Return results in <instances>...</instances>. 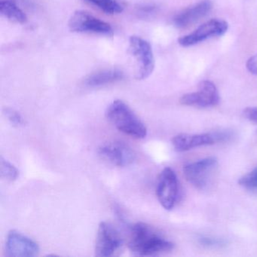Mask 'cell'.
<instances>
[{
	"label": "cell",
	"instance_id": "cell-1",
	"mask_svg": "<svg viewBox=\"0 0 257 257\" xmlns=\"http://www.w3.org/2000/svg\"><path fill=\"white\" fill-rule=\"evenodd\" d=\"M128 247L135 255L144 256L169 252L174 249V243L150 225L138 222L131 229Z\"/></svg>",
	"mask_w": 257,
	"mask_h": 257
},
{
	"label": "cell",
	"instance_id": "cell-2",
	"mask_svg": "<svg viewBox=\"0 0 257 257\" xmlns=\"http://www.w3.org/2000/svg\"><path fill=\"white\" fill-rule=\"evenodd\" d=\"M106 115L114 127L124 135L136 139H144L147 137L145 124L122 100H114L108 106Z\"/></svg>",
	"mask_w": 257,
	"mask_h": 257
},
{
	"label": "cell",
	"instance_id": "cell-3",
	"mask_svg": "<svg viewBox=\"0 0 257 257\" xmlns=\"http://www.w3.org/2000/svg\"><path fill=\"white\" fill-rule=\"evenodd\" d=\"M217 166L216 158L207 157L185 165L183 174L192 186L199 190H204L211 183Z\"/></svg>",
	"mask_w": 257,
	"mask_h": 257
},
{
	"label": "cell",
	"instance_id": "cell-4",
	"mask_svg": "<svg viewBox=\"0 0 257 257\" xmlns=\"http://www.w3.org/2000/svg\"><path fill=\"white\" fill-rule=\"evenodd\" d=\"M129 52L137 61L135 77L138 80L147 79L155 68V58L152 46L141 37L132 36L129 40Z\"/></svg>",
	"mask_w": 257,
	"mask_h": 257
},
{
	"label": "cell",
	"instance_id": "cell-5",
	"mask_svg": "<svg viewBox=\"0 0 257 257\" xmlns=\"http://www.w3.org/2000/svg\"><path fill=\"white\" fill-rule=\"evenodd\" d=\"M70 31L78 34H96V35L113 37V29L109 24L94 17L88 12L76 11L68 22Z\"/></svg>",
	"mask_w": 257,
	"mask_h": 257
},
{
	"label": "cell",
	"instance_id": "cell-6",
	"mask_svg": "<svg viewBox=\"0 0 257 257\" xmlns=\"http://www.w3.org/2000/svg\"><path fill=\"white\" fill-rule=\"evenodd\" d=\"M156 195L165 210L175 207L179 196L178 179L174 170L168 167L161 172L156 187Z\"/></svg>",
	"mask_w": 257,
	"mask_h": 257
},
{
	"label": "cell",
	"instance_id": "cell-7",
	"mask_svg": "<svg viewBox=\"0 0 257 257\" xmlns=\"http://www.w3.org/2000/svg\"><path fill=\"white\" fill-rule=\"evenodd\" d=\"M122 244L121 234L114 225L107 222H100L96 238V256H111L121 248Z\"/></svg>",
	"mask_w": 257,
	"mask_h": 257
},
{
	"label": "cell",
	"instance_id": "cell-8",
	"mask_svg": "<svg viewBox=\"0 0 257 257\" xmlns=\"http://www.w3.org/2000/svg\"><path fill=\"white\" fill-rule=\"evenodd\" d=\"M228 23L222 19H212L198 27L191 34L180 37L178 43L183 47L195 46L209 39L224 35L228 31Z\"/></svg>",
	"mask_w": 257,
	"mask_h": 257
},
{
	"label": "cell",
	"instance_id": "cell-9",
	"mask_svg": "<svg viewBox=\"0 0 257 257\" xmlns=\"http://www.w3.org/2000/svg\"><path fill=\"white\" fill-rule=\"evenodd\" d=\"M231 137L228 132L189 135L180 134L173 138L172 142L174 149L177 152H186L195 147L210 146L218 142L226 141Z\"/></svg>",
	"mask_w": 257,
	"mask_h": 257
},
{
	"label": "cell",
	"instance_id": "cell-10",
	"mask_svg": "<svg viewBox=\"0 0 257 257\" xmlns=\"http://www.w3.org/2000/svg\"><path fill=\"white\" fill-rule=\"evenodd\" d=\"M219 100L220 97L216 85L210 81L204 80L200 82L198 91L184 94L180 102L185 106L207 108L216 106Z\"/></svg>",
	"mask_w": 257,
	"mask_h": 257
},
{
	"label": "cell",
	"instance_id": "cell-11",
	"mask_svg": "<svg viewBox=\"0 0 257 257\" xmlns=\"http://www.w3.org/2000/svg\"><path fill=\"white\" fill-rule=\"evenodd\" d=\"M5 252L7 256H36L40 252V246L35 240L25 234L12 230L7 234Z\"/></svg>",
	"mask_w": 257,
	"mask_h": 257
},
{
	"label": "cell",
	"instance_id": "cell-12",
	"mask_svg": "<svg viewBox=\"0 0 257 257\" xmlns=\"http://www.w3.org/2000/svg\"><path fill=\"white\" fill-rule=\"evenodd\" d=\"M98 154L103 160L118 167L129 166L136 159L133 150L127 144L120 141L106 143L100 146Z\"/></svg>",
	"mask_w": 257,
	"mask_h": 257
},
{
	"label": "cell",
	"instance_id": "cell-13",
	"mask_svg": "<svg viewBox=\"0 0 257 257\" xmlns=\"http://www.w3.org/2000/svg\"><path fill=\"white\" fill-rule=\"evenodd\" d=\"M212 7L211 1L203 0L177 14L174 19V25L177 28H188L208 15Z\"/></svg>",
	"mask_w": 257,
	"mask_h": 257
},
{
	"label": "cell",
	"instance_id": "cell-14",
	"mask_svg": "<svg viewBox=\"0 0 257 257\" xmlns=\"http://www.w3.org/2000/svg\"><path fill=\"white\" fill-rule=\"evenodd\" d=\"M124 77V73L121 70L110 69V70H101L89 75L85 79L84 84L85 86L90 87V88H97V87L104 86V85L119 82L122 80Z\"/></svg>",
	"mask_w": 257,
	"mask_h": 257
},
{
	"label": "cell",
	"instance_id": "cell-15",
	"mask_svg": "<svg viewBox=\"0 0 257 257\" xmlns=\"http://www.w3.org/2000/svg\"><path fill=\"white\" fill-rule=\"evenodd\" d=\"M0 13L6 19L16 23L23 25L28 22L25 12L12 0H2L0 2Z\"/></svg>",
	"mask_w": 257,
	"mask_h": 257
},
{
	"label": "cell",
	"instance_id": "cell-16",
	"mask_svg": "<svg viewBox=\"0 0 257 257\" xmlns=\"http://www.w3.org/2000/svg\"><path fill=\"white\" fill-rule=\"evenodd\" d=\"M90 5L97 7L106 14L114 15L122 13L124 7L117 0H84Z\"/></svg>",
	"mask_w": 257,
	"mask_h": 257
},
{
	"label": "cell",
	"instance_id": "cell-17",
	"mask_svg": "<svg viewBox=\"0 0 257 257\" xmlns=\"http://www.w3.org/2000/svg\"><path fill=\"white\" fill-rule=\"evenodd\" d=\"M0 174L1 177L8 181H15L19 176V171L16 166L9 161L1 158L0 162Z\"/></svg>",
	"mask_w": 257,
	"mask_h": 257
},
{
	"label": "cell",
	"instance_id": "cell-18",
	"mask_svg": "<svg viewBox=\"0 0 257 257\" xmlns=\"http://www.w3.org/2000/svg\"><path fill=\"white\" fill-rule=\"evenodd\" d=\"M238 183L245 189L257 192V166L250 172L240 177Z\"/></svg>",
	"mask_w": 257,
	"mask_h": 257
},
{
	"label": "cell",
	"instance_id": "cell-19",
	"mask_svg": "<svg viewBox=\"0 0 257 257\" xmlns=\"http://www.w3.org/2000/svg\"><path fill=\"white\" fill-rule=\"evenodd\" d=\"M7 118H8L9 121L13 124V125L17 126V127H21L25 124V120L24 117L19 113L16 109H11V108H7L4 111Z\"/></svg>",
	"mask_w": 257,
	"mask_h": 257
},
{
	"label": "cell",
	"instance_id": "cell-20",
	"mask_svg": "<svg viewBox=\"0 0 257 257\" xmlns=\"http://www.w3.org/2000/svg\"><path fill=\"white\" fill-rule=\"evenodd\" d=\"M198 241L203 246H222L226 244V242L222 239L214 238V237L202 236L198 238Z\"/></svg>",
	"mask_w": 257,
	"mask_h": 257
},
{
	"label": "cell",
	"instance_id": "cell-21",
	"mask_svg": "<svg viewBox=\"0 0 257 257\" xmlns=\"http://www.w3.org/2000/svg\"><path fill=\"white\" fill-rule=\"evenodd\" d=\"M243 115L246 119L257 124V107H246L243 110Z\"/></svg>",
	"mask_w": 257,
	"mask_h": 257
},
{
	"label": "cell",
	"instance_id": "cell-22",
	"mask_svg": "<svg viewBox=\"0 0 257 257\" xmlns=\"http://www.w3.org/2000/svg\"><path fill=\"white\" fill-rule=\"evenodd\" d=\"M246 67L249 73L257 76V54L248 60Z\"/></svg>",
	"mask_w": 257,
	"mask_h": 257
}]
</instances>
